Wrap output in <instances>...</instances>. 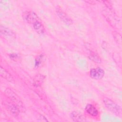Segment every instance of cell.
I'll return each instance as SVG.
<instances>
[{"mask_svg": "<svg viewBox=\"0 0 122 122\" xmlns=\"http://www.w3.org/2000/svg\"><path fill=\"white\" fill-rule=\"evenodd\" d=\"M103 102L106 107L111 112L117 115H120L122 113L121 107L115 102L109 98H104Z\"/></svg>", "mask_w": 122, "mask_h": 122, "instance_id": "1", "label": "cell"}, {"mask_svg": "<svg viewBox=\"0 0 122 122\" xmlns=\"http://www.w3.org/2000/svg\"><path fill=\"white\" fill-rule=\"evenodd\" d=\"M0 34L7 40H13L16 38L15 34L9 28L0 25Z\"/></svg>", "mask_w": 122, "mask_h": 122, "instance_id": "2", "label": "cell"}, {"mask_svg": "<svg viewBox=\"0 0 122 122\" xmlns=\"http://www.w3.org/2000/svg\"><path fill=\"white\" fill-rule=\"evenodd\" d=\"M24 20L29 24H33L36 21L39 20V19L37 15L33 11H26L23 15Z\"/></svg>", "mask_w": 122, "mask_h": 122, "instance_id": "3", "label": "cell"}, {"mask_svg": "<svg viewBox=\"0 0 122 122\" xmlns=\"http://www.w3.org/2000/svg\"><path fill=\"white\" fill-rule=\"evenodd\" d=\"M104 71L100 67L92 68L90 71V77L95 80H100L102 79L104 75Z\"/></svg>", "mask_w": 122, "mask_h": 122, "instance_id": "4", "label": "cell"}, {"mask_svg": "<svg viewBox=\"0 0 122 122\" xmlns=\"http://www.w3.org/2000/svg\"><path fill=\"white\" fill-rule=\"evenodd\" d=\"M56 12L60 19L62 20L65 24L67 25H71L72 23V21L71 19L60 8H57L56 9Z\"/></svg>", "mask_w": 122, "mask_h": 122, "instance_id": "5", "label": "cell"}, {"mask_svg": "<svg viewBox=\"0 0 122 122\" xmlns=\"http://www.w3.org/2000/svg\"><path fill=\"white\" fill-rule=\"evenodd\" d=\"M5 93L6 95L17 105L19 106H22V102H21L18 96L15 93L10 89H7L5 91Z\"/></svg>", "mask_w": 122, "mask_h": 122, "instance_id": "6", "label": "cell"}, {"mask_svg": "<svg viewBox=\"0 0 122 122\" xmlns=\"http://www.w3.org/2000/svg\"><path fill=\"white\" fill-rule=\"evenodd\" d=\"M71 119L75 122H86L87 120L85 117L81 112L77 111H73L70 114Z\"/></svg>", "mask_w": 122, "mask_h": 122, "instance_id": "7", "label": "cell"}, {"mask_svg": "<svg viewBox=\"0 0 122 122\" xmlns=\"http://www.w3.org/2000/svg\"><path fill=\"white\" fill-rule=\"evenodd\" d=\"M0 76L3 78L5 79V80L10 82H13L14 79L12 75L2 66H0Z\"/></svg>", "mask_w": 122, "mask_h": 122, "instance_id": "8", "label": "cell"}, {"mask_svg": "<svg viewBox=\"0 0 122 122\" xmlns=\"http://www.w3.org/2000/svg\"><path fill=\"white\" fill-rule=\"evenodd\" d=\"M33 28L34 30L39 34H42L45 31V29L44 26L42 23L39 20L36 21L34 23L32 24Z\"/></svg>", "mask_w": 122, "mask_h": 122, "instance_id": "9", "label": "cell"}, {"mask_svg": "<svg viewBox=\"0 0 122 122\" xmlns=\"http://www.w3.org/2000/svg\"><path fill=\"white\" fill-rule=\"evenodd\" d=\"M86 112L90 115L92 116H96L98 114V112L97 109L92 104H88L85 107Z\"/></svg>", "mask_w": 122, "mask_h": 122, "instance_id": "10", "label": "cell"}, {"mask_svg": "<svg viewBox=\"0 0 122 122\" xmlns=\"http://www.w3.org/2000/svg\"><path fill=\"white\" fill-rule=\"evenodd\" d=\"M44 78H45L44 76L41 74H38L36 75L33 80L34 85L36 86H39L41 85L42 83L44 80Z\"/></svg>", "mask_w": 122, "mask_h": 122, "instance_id": "11", "label": "cell"}, {"mask_svg": "<svg viewBox=\"0 0 122 122\" xmlns=\"http://www.w3.org/2000/svg\"><path fill=\"white\" fill-rule=\"evenodd\" d=\"M89 58L90 60L96 63H101V59L100 57L94 51H91L89 54Z\"/></svg>", "mask_w": 122, "mask_h": 122, "instance_id": "12", "label": "cell"}, {"mask_svg": "<svg viewBox=\"0 0 122 122\" xmlns=\"http://www.w3.org/2000/svg\"><path fill=\"white\" fill-rule=\"evenodd\" d=\"M7 107L9 110V111L13 114V115H18L19 112V110L18 109L17 107L15 106V105H14L13 104H9L7 105Z\"/></svg>", "mask_w": 122, "mask_h": 122, "instance_id": "13", "label": "cell"}, {"mask_svg": "<svg viewBox=\"0 0 122 122\" xmlns=\"http://www.w3.org/2000/svg\"><path fill=\"white\" fill-rule=\"evenodd\" d=\"M42 58H43V55H39L37 57V58L35 59V67H37L39 66V65L41 63Z\"/></svg>", "mask_w": 122, "mask_h": 122, "instance_id": "14", "label": "cell"}, {"mask_svg": "<svg viewBox=\"0 0 122 122\" xmlns=\"http://www.w3.org/2000/svg\"><path fill=\"white\" fill-rule=\"evenodd\" d=\"M9 57L11 60L13 61H16L17 59L19 58L20 56L18 54L16 53H12L9 55Z\"/></svg>", "mask_w": 122, "mask_h": 122, "instance_id": "15", "label": "cell"}]
</instances>
